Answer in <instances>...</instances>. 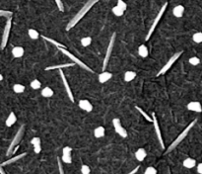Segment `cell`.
Masks as SVG:
<instances>
[{"label":"cell","instance_id":"1","mask_svg":"<svg viewBox=\"0 0 202 174\" xmlns=\"http://www.w3.org/2000/svg\"><path fill=\"white\" fill-rule=\"evenodd\" d=\"M99 1H100V0H88V1L84 4L83 7H82L77 12V14L75 15L70 21H69V23L67 24V26H66V30L69 31L70 29H72L73 27L76 26V25L78 24V22L88 13V12L90 11V9L93 7V6L96 4L97 2H99Z\"/></svg>","mask_w":202,"mask_h":174},{"label":"cell","instance_id":"2","mask_svg":"<svg viewBox=\"0 0 202 174\" xmlns=\"http://www.w3.org/2000/svg\"><path fill=\"white\" fill-rule=\"evenodd\" d=\"M196 122H197V120H194V121H192V122H191L190 124H189V125H188V126H187V127H186V128H185L184 130H182V132H181V133H180V134L178 136V138H176V139H175V141L172 142V144H171V146H170L168 147L167 153H168V152H171V151H173L175 150V148L176 146H178L180 144V142H181L182 141H184V140L186 138V136L189 134V132H190L191 129L194 127V125H195V124H196Z\"/></svg>","mask_w":202,"mask_h":174},{"label":"cell","instance_id":"3","mask_svg":"<svg viewBox=\"0 0 202 174\" xmlns=\"http://www.w3.org/2000/svg\"><path fill=\"white\" fill-rule=\"evenodd\" d=\"M24 133H25V125H22L20 127V129L18 130V132L16 133V135L14 136V138H13V140H12V141L10 142V145L8 146V150H7V151H6V155H7V156L13 153L14 150L18 146L19 142L21 141L23 136H24Z\"/></svg>","mask_w":202,"mask_h":174},{"label":"cell","instance_id":"4","mask_svg":"<svg viewBox=\"0 0 202 174\" xmlns=\"http://www.w3.org/2000/svg\"><path fill=\"white\" fill-rule=\"evenodd\" d=\"M58 49H59V51H60L63 54L66 55L67 58L70 59L72 60V63H74L75 64H78L80 67L83 68V69H86L87 71H89V72H91V73H93V72H94V71L92 70V68H91V67H89V66H88L86 64H84L83 61H82L81 59H79L77 57H75V55H74V54H72L70 52H68L66 49H64V48H59Z\"/></svg>","mask_w":202,"mask_h":174},{"label":"cell","instance_id":"5","mask_svg":"<svg viewBox=\"0 0 202 174\" xmlns=\"http://www.w3.org/2000/svg\"><path fill=\"white\" fill-rule=\"evenodd\" d=\"M167 7H168V2H166L165 4H164V5L162 6V8L160 9V11L158 12V15L156 16V18L154 19V21H153L152 25H151V27H150V29H149V31H148V33H147V35H146V38H145V40H146V41H149L150 37L152 36L153 32H154L155 29H156V27H157L158 23L160 22L162 16L164 15V13H165V11H166Z\"/></svg>","mask_w":202,"mask_h":174},{"label":"cell","instance_id":"6","mask_svg":"<svg viewBox=\"0 0 202 174\" xmlns=\"http://www.w3.org/2000/svg\"><path fill=\"white\" fill-rule=\"evenodd\" d=\"M116 33H113L111 37V40H110V43H109V47L106 49V55H105V59H104V63H103V71H105V69L108 66V64L110 61V59H111V53H112V49H113V46H115V42H116Z\"/></svg>","mask_w":202,"mask_h":174},{"label":"cell","instance_id":"7","mask_svg":"<svg viewBox=\"0 0 202 174\" xmlns=\"http://www.w3.org/2000/svg\"><path fill=\"white\" fill-rule=\"evenodd\" d=\"M181 54H182V52H178V53H175V54L173 55V57L167 61V64L161 68L160 71L157 73V76H161V75H163V74H165V73L170 69V68H171V67L173 66V64L175 63V61L179 59V58L181 55Z\"/></svg>","mask_w":202,"mask_h":174},{"label":"cell","instance_id":"8","mask_svg":"<svg viewBox=\"0 0 202 174\" xmlns=\"http://www.w3.org/2000/svg\"><path fill=\"white\" fill-rule=\"evenodd\" d=\"M11 27H12V18H9V19H7V22H6L5 28H4V31H3L2 40H1V49H4L6 45H7L8 39H9V35H10V31H11Z\"/></svg>","mask_w":202,"mask_h":174},{"label":"cell","instance_id":"9","mask_svg":"<svg viewBox=\"0 0 202 174\" xmlns=\"http://www.w3.org/2000/svg\"><path fill=\"white\" fill-rule=\"evenodd\" d=\"M112 125L113 127H115V130H116V133L118 135V136H121V138L125 139V138H127V130H126L122 125H121V122L119 119H117V118H115V119L112 120Z\"/></svg>","mask_w":202,"mask_h":174},{"label":"cell","instance_id":"10","mask_svg":"<svg viewBox=\"0 0 202 174\" xmlns=\"http://www.w3.org/2000/svg\"><path fill=\"white\" fill-rule=\"evenodd\" d=\"M152 119H153V124H154V128H155V132H156V135H157L158 141H159V142H160L161 147L162 148H165V145H164L162 133H161V130H160V127H159V123H158V119H157L155 113L152 114Z\"/></svg>","mask_w":202,"mask_h":174},{"label":"cell","instance_id":"11","mask_svg":"<svg viewBox=\"0 0 202 174\" xmlns=\"http://www.w3.org/2000/svg\"><path fill=\"white\" fill-rule=\"evenodd\" d=\"M59 74H60L61 80H62V82H63V85H64V87H65V90H66V93H67L69 99H70L72 103H74L75 99H74V96H73V93H72V90L70 88V86H69V84H68V81H67V79H66V76H65L64 72H63L61 69H59Z\"/></svg>","mask_w":202,"mask_h":174},{"label":"cell","instance_id":"12","mask_svg":"<svg viewBox=\"0 0 202 174\" xmlns=\"http://www.w3.org/2000/svg\"><path fill=\"white\" fill-rule=\"evenodd\" d=\"M78 106L80 109L87 112V113H90V112H92V110H93V105L90 103V101L86 100V99H81L78 103Z\"/></svg>","mask_w":202,"mask_h":174},{"label":"cell","instance_id":"13","mask_svg":"<svg viewBox=\"0 0 202 174\" xmlns=\"http://www.w3.org/2000/svg\"><path fill=\"white\" fill-rule=\"evenodd\" d=\"M187 109L189 111L196 112V113H201L202 112V106L201 103L198 101H191L187 104Z\"/></svg>","mask_w":202,"mask_h":174},{"label":"cell","instance_id":"14","mask_svg":"<svg viewBox=\"0 0 202 174\" xmlns=\"http://www.w3.org/2000/svg\"><path fill=\"white\" fill-rule=\"evenodd\" d=\"M26 155H27V152H24V153H21V154H18V155H16V156H13L12 158H9L8 160H6V161H4V162H2L1 166H2V167H4V166H6V165H9V164L14 163V162H16V161H18V160L22 159L23 157H25V156H26Z\"/></svg>","mask_w":202,"mask_h":174},{"label":"cell","instance_id":"15","mask_svg":"<svg viewBox=\"0 0 202 174\" xmlns=\"http://www.w3.org/2000/svg\"><path fill=\"white\" fill-rule=\"evenodd\" d=\"M112 77V74L109 71H103L99 74V82L100 83H106Z\"/></svg>","mask_w":202,"mask_h":174},{"label":"cell","instance_id":"16","mask_svg":"<svg viewBox=\"0 0 202 174\" xmlns=\"http://www.w3.org/2000/svg\"><path fill=\"white\" fill-rule=\"evenodd\" d=\"M75 64L71 63V64H54V65H50L47 66L46 68V70H53V69H62V68H66V67H70V66H74Z\"/></svg>","mask_w":202,"mask_h":174},{"label":"cell","instance_id":"17","mask_svg":"<svg viewBox=\"0 0 202 174\" xmlns=\"http://www.w3.org/2000/svg\"><path fill=\"white\" fill-rule=\"evenodd\" d=\"M182 165L187 169H191V168H193V167L196 166V160H195L194 158H191V157L185 158L184 160V162H182Z\"/></svg>","mask_w":202,"mask_h":174},{"label":"cell","instance_id":"18","mask_svg":"<svg viewBox=\"0 0 202 174\" xmlns=\"http://www.w3.org/2000/svg\"><path fill=\"white\" fill-rule=\"evenodd\" d=\"M185 13V7L182 5H176L175 7L173 9V14L176 18H180L184 16Z\"/></svg>","mask_w":202,"mask_h":174},{"label":"cell","instance_id":"19","mask_svg":"<svg viewBox=\"0 0 202 174\" xmlns=\"http://www.w3.org/2000/svg\"><path fill=\"white\" fill-rule=\"evenodd\" d=\"M146 156H147V152H146V151L144 150V148H138V150L136 151V152H135V158L138 161H140V162L146 158Z\"/></svg>","mask_w":202,"mask_h":174},{"label":"cell","instance_id":"20","mask_svg":"<svg viewBox=\"0 0 202 174\" xmlns=\"http://www.w3.org/2000/svg\"><path fill=\"white\" fill-rule=\"evenodd\" d=\"M16 121H17V117H16L15 113H14V112H11V113L9 114V116H8V118L6 119L5 125L7 127H12L16 123Z\"/></svg>","mask_w":202,"mask_h":174},{"label":"cell","instance_id":"21","mask_svg":"<svg viewBox=\"0 0 202 174\" xmlns=\"http://www.w3.org/2000/svg\"><path fill=\"white\" fill-rule=\"evenodd\" d=\"M12 54L16 59H20L24 55V48L22 47H14L12 49Z\"/></svg>","mask_w":202,"mask_h":174},{"label":"cell","instance_id":"22","mask_svg":"<svg viewBox=\"0 0 202 174\" xmlns=\"http://www.w3.org/2000/svg\"><path fill=\"white\" fill-rule=\"evenodd\" d=\"M105 134H106V130L102 126L97 127L94 130V136H95V138H97V139L103 138V136H105Z\"/></svg>","mask_w":202,"mask_h":174},{"label":"cell","instance_id":"23","mask_svg":"<svg viewBox=\"0 0 202 174\" xmlns=\"http://www.w3.org/2000/svg\"><path fill=\"white\" fill-rule=\"evenodd\" d=\"M42 38L43 40H46L47 42H48V43H50V44H52V45H54L57 49H59V48H64V49H66V47H65L64 45H63V44H61V43H59V42H57V41H55V40L52 39V38H48V37H46V36H42Z\"/></svg>","mask_w":202,"mask_h":174},{"label":"cell","instance_id":"24","mask_svg":"<svg viewBox=\"0 0 202 174\" xmlns=\"http://www.w3.org/2000/svg\"><path fill=\"white\" fill-rule=\"evenodd\" d=\"M148 54H149L148 48L145 45H141L139 48H138V54H139L141 58H147Z\"/></svg>","mask_w":202,"mask_h":174},{"label":"cell","instance_id":"25","mask_svg":"<svg viewBox=\"0 0 202 174\" xmlns=\"http://www.w3.org/2000/svg\"><path fill=\"white\" fill-rule=\"evenodd\" d=\"M42 95L45 98H50L53 96V90L50 88V87H45V88L42 90Z\"/></svg>","mask_w":202,"mask_h":174},{"label":"cell","instance_id":"26","mask_svg":"<svg viewBox=\"0 0 202 174\" xmlns=\"http://www.w3.org/2000/svg\"><path fill=\"white\" fill-rule=\"evenodd\" d=\"M136 77V73L134 71H126L124 74V81L125 82H130Z\"/></svg>","mask_w":202,"mask_h":174},{"label":"cell","instance_id":"27","mask_svg":"<svg viewBox=\"0 0 202 174\" xmlns=\"http://www.w3.org/2000/svg\"><path fill=\"white\" fill-rule=\"evenodd\" d=\"M28 34H29V37L32 40H37L40 38V33L35 29H29Z\"/></svg>","mask_w":202,"mask_h":174},{"label":"cell","instance_id":"28","mask_svg":"<svg viewBox=\"0 0 202 174\" xmlns=\"http://www.w3.org/2000/svg\"><path fill=\"white\" fill-rule=\"evenodd\" d=\"M135 108H136V110H137L138 112H139V113H140V114H141V115L145 118V119L147 120V121H149V122H153V119H152V118H151V117H150V116H149V115H148V114L146 113V112H145L142 108H140L139 106H135Z\"/></svg>","mask_w":202,"mask_h":174},{"label":"cell","instance_id":"29","mask_svg":"<svg viewBox=\"0 0 202 174\" xmlns=\"http://www.w3.org/2000/svg\"><path fill=\"white\" fill-rule=\"evenodd\" d=\"M112 13L117 17H121L124 14V10H122L121 7H118V6L116 5L112 8Z\"/></svg>","mask_w":202,"mask_h":174},{"label":"cell","instance_id":"30","mask_svg":"<svg viewBox=\"0 0 202 174\" xmlns=\"http://www.w3.org/2000/svg\"><path fill=\"white\" fill-rule=\"evenodd\" d=\"M13 90L15 93H23L25 91V86L20 83H16L13 86Z\"/></svg>","mask_w":202,"mask_h":174},{"label":"cell","instance_id":"31","mask_svg":"<svg viewBox=\"0 0 202 174\" xmlns=\"http://www.w3.org/2000/svg\"><path fill=\"white\" fill-rule=\"evenodd\" d=\"M92 43V38L91 37H84V38L81 39V45L83 47H88L90 46Z\"/></svg>","mask_w":202,"mask_h":174},{"label":"cell","instance_id":"32","mask_svg":"<svg viewBox=\"0 0 202 174\" xmlns=\"http://www.w3.org/2000/svg\"><path fill=\"white\" fill-rule=\"evenodd\" d=\"M192 40H193L194 43H197V44L202 43V33L201 32H197V33L193 34Z\"/></svg>","mask_w":202,"mask_h":174},{"label":"cell","instance_id":"33","mask_svg":"<svg viewBox=\"0 0 202 174\" xmlns=\"http://www.w3.org/2000/svg\"><path fill=\"white\" fill-rule=\"evenodd\" d=\"M31 87L33 89H35V90H37V89H40L41 88V86H42V83H41V81L40 80H37V79H34L33 81L31 82Z\"/></svg>","mask_w":202,"mask_h":174},{"label":"cell","instance_id":"34","mask_svg":"<svg viewBox=\"0 0 202 174\" xmlns=\"http://www.w3.org/2000/svg\"><path fill=\"white\" fill-rule=\"evenodd\" d=\"M61 160L63 161L64 163H71L72 162V157H71V154H62V157Z\"/></svg>","mask_w":202,"mask_h":174},{"label":"cell","instance_id":"35","mask_svg":"<svg viewBox=\"0 0 202 174\" xmlns=\"http://www.w3.org/2000/svg\"><path fill=\"white\" fill-rule=\"evenodd\" d=\"M12 15H13V13H12L11 11H7V10H1V11H0V16L7 18V19L12 18Z\"/></svg>","mask_w":202,"mask_h":174},{"label":"cell","instance_id":"36","mask_svg":"<svg viewBox=\"0 0 202 174\" xmlns=\"http://www.w3.org/2000/svg\"><path fill=\"white\" fill-rule=\"evenodd\" d=\"M188 63L190 64L191 65H198L199 64H200V59L197 58V57H192V58H190L188 59Z\"/></svg>","mask_w":202,"mask_h":174},{"label":"cell","instance_id":"37","mask_svg":"<svg viewBox=\"0 0 202 174\" xmlns=\"http://www.w3.org/2000/svg\"><path fill=\"white\" fill-rule=\"evenodd\" d=\"M144 174H157V169L153 166H149L145 169Z\"/></svg>","mask_w":202,"mask_h":174},{"label":"cell","instance_id":"38","mask_svg":"<svg viewBox=\"0 0 202 174\" xmlns=\"http://www.w3.org/2000/svg\"><path fill=\"white\" fill-rule=\"evenodd\" d=\"M81 173L82 174H90L91 173V169L90 167L86 165V164H83L81 166Z\"/></svg>","mask_w":202,"mask_h":174},{"label":"cell","instance_id":"39","mask_svg":"<svg viewBox=\"0 0 202 174\" xmlns=\"http://www.w3.org/2000/svg\"><path fill=\"white\" fill-rule=\"evenodd\" d=\"M118 7H121L122 10H126V8H127V4H126L123 0H117V4H116Z\"/></svg>","mask_w":202,"mask_h":174},{"label":"cell","instance_id":"40","mask_svg":"<svg viewBox=\"0 0 202 174\" xmlns=\"http://www.w3.org/2000/svg\"><path fill=\"white\" fill-rule=\"evenodd\" d=\"M55 3H56V5H57V8L59 11H61V12L64 11V5H63L62 0H55Z\"/></svg>","mask_w":202,"mask_h":174},{"label":"cell","instance_id":"41","mask_svg":"<svg viewBox=\"0 0 202 174\" xmlns=\"http://www.w3.org/2000/svg\"><path fill=\"white\" fill-rule=\"evenodd\" d=\"M31 144L33 145L34 146H39V145H41V139L37 138V136H35V138H33L31 140Z\"/></svg>","mask_w":202,"mask_h":174},{"label":"cell","instance_id":"42","mask_svg":"<svg viewBox=\"0 0 202 174\" xmlns=\"http://www.w3.org/2000/svg\"><path fill=\"white\" fill-rule=\"evenodd\" d=\"M72 152V148L70 146H65L63 147L62 150V154H71Z\"/></svg>","mask_w":202,"mask_h":174},{"label":"cell","instance_id":"43","mask_svg":"<svg viewBox=\"0 0 202 174\" xmlns=\"http://www.w3.org/2000/svg\"><path fill=\"white\" fill-rule=\"evenodd\" d=\"M57 164H58V170H59V174H64V170H63V166L61 163V159L57 158Z\"/></svg>","mask_w":202,"mask_h":174},{"label":"cell","instance_id":"44","mask_svg":"<svg viewBox=\"0 0 202 174\" xmlns=\"http://www.w3.org/2000/svg\"><path fill=\"white\" fill-rule=\"evenodd\" d=\"M34 151H35L36 153H40V152L42 151V146H41V145L35 146H34Z\"/></svg>","mask_w":202,"mask_h":174},{"label":"cell","instance_id":"45","mask_svg":"<svg viewBox=\"0 0 202 174\" xmlns=\"http://www.w3.org/2000/svg\"><path fill=\"white\" fill-rule=\"evenodd\" d=\"M197 173L202 174V162L197 164Z\"/></svg>","mask_w":202,"mask_h":174},{"label":"cell","instance_id":"46","mask_svg":"<svg viewBox=\"0 0 202 174\" xmlns=\"http://www.w3.org/2000/svg\"><path fill=\"white\" fill-rule=\"evenodd\" d=\"M138 170H139V166H136V167H135V168H134L133 170H131V171H130L129 173H127V174H135V173H136V172H137Z\"/></svg>","mask_w":202,"mask_h":174},{"label":"cell","instance_id":"47","mask_svg":"<svg viewBox=\"0 0 202 174\" xmlns=\"http://www.w3.org/2000/svg\"><path fill=\"white\" fill-rule=\"evenodd\" d=\"M0 173H1V174H6V173H5V171H4V169H3V167H2V166H1V168H0Z\"/></svg>","mask_w":202,"mask_h":174}]
</instances>
